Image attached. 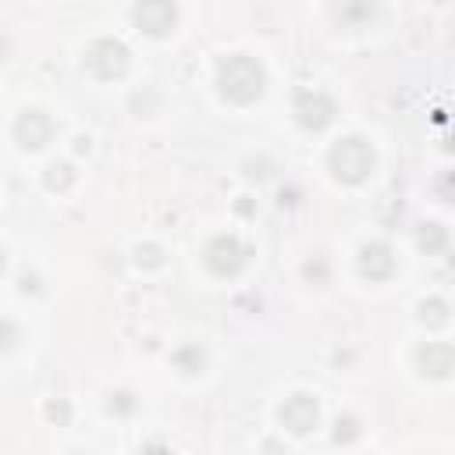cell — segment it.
Wrapping results in <instances>:
<instances>
[{
  "instance_id": "cell-14",
  "label": "cell",
  "mask_w": 455,
  "mask_h": 455,
  "mask_svg": "<svg viewBox=\"0 0 455 455\" xmlns=\"http://www.w3.org/2000/svg\"><path fill=\"white\" fill-rule=\"evenodd\" d=\"M174 363H178V370H185V373H199L203 363H206V355H203V348L185 345L181 352H174Z\"/></svg>"
},
{
  "instance_id": "cell-19",
  "label": "cell",
  "mask_w": 455,
  "mask_h": 455,
  "mask_svg": "<svg viewBox=\"0 0 455 455\" xmlns=\"http://www.w3.org/2000/svg\"><path fill=\"white\" fill-rule=\"evenodd\" d=\"M46 419L68 423V405H64V402H50V405H46Z\"/></svg>"
},
{
  "instance_id": "cell-18",
  "label": "cell",
  "mask_w": 455,
  "mask_h": 455,
  "mask_svg": "<svg viewBox=\"0 0 455 455\" xmlns=\"http://www.w3.org/2000/svg\"><path fill=\"white\" fill-rule=\"evenodd\" d=\"M107 409H110V412H132V395H128V391H117V395H110Z\"/></svg>"
},
{
  "instance_id": "cell-10",
  "label": "cell",
  "mask_w": 455,
  "mask_h": 455,
  "mask_svg": "<svg viewBox=\"0 0 455 455\" xmlns=\"http://www.w3.org/2000/svg\"><path fill=\"white\" fill-rule=\"evenodd\" d=\"M359 270H363L370 281H387L391 270H395V256H391V249H387L384 242H370V245H363V252H359Z\"/></svg>"
},
{
  "instance_id": "cell-5",
  "label": "cell",
  "mask_w": 455,
  "mask_h": 455,
  "mask_svg": "<svg viewBox=\"0 0 455 455\" xmlns=\"http://www.w3.org/2000/svg\"><path fill=\"white\" fill-rule=\"evenodd\" d=\"M132 21L146 36H167L178 21V7H174V0H135Z\"/></svg>"
},
{
  "instance_id": "cell-8",
  "label": "cell",
  "mask_w": 455,
  "mask_h": 455,
  "mask_svg": "<svg viewBox=\"0 0 455 455\" xmlns=\"http://www.w3.org/2000/svg\"><path fill=\"white\" fill-rule=\"evenodd\" d=\"M320 419V409L309 395H291L284 405H281V423L291 430V434H309Z\"/></svg>"
},
{
  "instance_id": "cell-7",
  "label": "cell",
  "mask_w": 455,
  "mask_h": 455,
  "mask_svg": "<svg viewBox=\"0 0 455 455\" xmlns=\"http://www.w3.org/2000/svg\"><path fill=\"white\" fill-rule=\"evenodd\" d=\"M416 366H419L423 377L441 380V377H448V373L455 370V348L444 345V341H427V345H419V352H416Z\"/></svg>"
},
{
  "instance_id": "cell-1",
  "label": "cell",
  "mask_w": 455,
  "mask_h": 455,
  "mask_svg": "<svg viewBox=\"0 0 455 455\" xmlns=\"http://www.w3.org/2000/svg\"><path fill=\"white\" fill-rule=\"evenodd\" d=\"M217 89L231 103H252L267 89V71H263V64L256 57H245V53L228 57L220 64V71H217Z\"/></svg>"
},
{
  "instance_id": "cell-16",
  "label": "cell",
  "mask_w": 455,
  "mask_h": 455,
  "mask_svg": "<svg viewBox=\"0 0 455 455\" xmlns=\"http://www.w3.org/2000/svg\"><path fill=\"white\" fill-rule=\"evenodd\" d=\"M135 259H139V267H160V263H164V256H160L156 245H142V249L135 252Z\"/></svg>"
},
{
  "instance_id": "cell-6",
  "label": "cell",
  "mask_w": 455,
  "mask_h": 455,
  "mask_svg": "<svg viewBox=\"0 0 455 455\" xmlns=\"http://www.w3.org/2000/svg\"><path fill=\"white\" fill-rule=\"evenodd\" d=\"M295 117H299L302 128L320 132V128H327V124L334 121V100H331L327 92H316V89L299 92V100H295Z\"/></svg>"
},
{
  "instance_id": "cell-11",
  "label": "cell",
  "mask_w": 455,
  "mask_h": 455,
  "mask_svg": "<svg viewBox=\"0 0 455 455\" xmlns=\"http://www.w3.org/2000/svg\"><path fill=\"white\" fill-rule=\"evenodd\" d=\"M416 242H419L423 252H441L444 242H448V231H444L441 224H423L419 235H416Z\"/></svg>"
},
{
  "instance_id": "cell-2",
  "label": "cell",
  "mask_w": 455,
  "mask_h": 455,
  "mask_svg": "<svg viewBox=\"0 0 455 455\" xmlns=\"http://www.w3.org/2000/svg\"><path fill=\"white\" fill-rule=\"evenodd\" d=\"M327 167H331V174H334L341 185H359V181H366L370 171H373V149H370V142H363V139H355V135L338 139V142L331 146V153H327Z\"/></svg>"
},
{
  "instance_id": "cell-3",
  "label": "cell",
  "mask_w": 455,
  "mask_h": 455,
  "mask_svg": "<svg viewBox=\"0 0 455 455\" xmlns=\"http://www.w3.org/2000/svg\"><path fill=\"white\" fill-rule=\"evenodd\" d=\"M85 68L103 78V82H114L128 71V46L121 39H96L89 50H85Z\"/></svg>"
},
{
  "instance_id": "cell-17",
  "label": "cell",
  "mask_w": 455,
  "mask_h": 455,
  "mask_svg": "<svg viewBox=\"0 0 455 455\" xmlns=\"http://www.w3.org/2000/svg\"><path fill=\"white\" fill-rule=\"evenodd\" d=\"M437 196H441L444 203H455V171H448V174L437 178Z\"/></svg>"
},
{
  "instance_id": "cell-4",
  "label": "cell",
  "mask_w": 455,
  "mask_h": 455,
  "mask_svg": "<svg viewBox=\"0 0 455 455\" xmlns=\"http://www.w3.org/2000/svg\"><path fill=\"white\" fill-rule=\"evenodd\" d=\"M203 259H206V267H210L217 277H235V274L245 267V249H242V242H238L235 235H217V238L206 245Z\"/></svg>"
},
{
  "instance_id": "cell-13",
  "label": "cell",
  "mask_w": 455,
  "mask_h": 455,
  "mask_svg": "<svg viewBox=\"0 0 455 455\" xmlns=\"http://www.w3.org/2000/svg\"><path fill=\"white\" fill-rule=\"evenodd\" d=\"M71 181H75V171H71V164L57 160V164H50V167H46V188H57V192H64V188H71Z\"/></svg>"
},
{
  "instance_id": "cell-15",
  "label": "cell",
  "mask_w": 455,
  "mask_h": 455,
  "mask_svg": "<svg viewBox=\"0 0 455 455\" xmlns=\"http://www.w3.org/2000/svg\"><path fill=\"white\" fill-rule=\"evenodd\" d=\"M355 437H359L355 416H341V419L334 423V441H338V444H348V441H355Z\"/></svg>"
},
{
  "instance_id": "cell-9",
  "label": "cell",
  "mask_w": 455,
  "mask_h": 455,
  "mask_svg": "<svg viewBox=\"0 0 455 455\" xmlns=\"http://www.w3.org/2000/svg\"><path fill=\"white\" fill-rule=\"evenodd\" d=\"M14 135H18V142H21L25 149H39V146L50 142L53 121H50L43 110H25V114L14 121Z\"/></svg>"
},
{
  "instance_id": "cell-12",
  "label": "cell",
  "mask_w": 455,
  "mask_h": 455,
  "mask_svg": "<svg viewBox=\"0 0 455 455\" xmlns=\"http://www.w3.org/2000/svg\"><path fill=\"white\" fill-rule=\"evenodd\" d=\"M419 320H423L427 327H444V323H448V302H444V299H427V302L419 306Z\"/></svg>"
}]
</instances>
